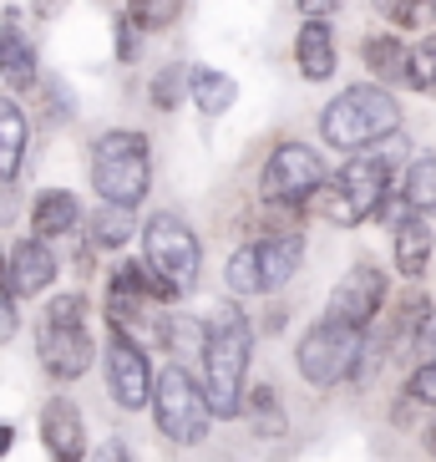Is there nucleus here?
Here are the masks:
<instances>
[{
	"label": "nucleus",
	"mask_w": 436,
	"mask_h": 462,
	"mask_svg": "<svg viewBox=\"0 0 436 462\" xmlns=\"http://www.w3.org/2000/svg\"><path fill=\"white\" fill-rule=\"evenodd\" d=\"M249 356H254V320H249L233 300L213 305L198 340V366H204V392L213 402L218 421L244 417V396H249Z\"/></svg>",
	"instance_id": "1"
},
{
	"label": "nucleus",
	"mask_w": 436,
	"mask_h": 462,
	"mask_svg": "<svg viewBox=\"0 0 436 462\" xmlns=\"http://www.w3.org/2000/svg\"><path fill=\"white\" fill-rule=\"evenodd\" d=\"M401 133V102L391 97V87L366 82V87H345L335 102H325L320 112V137L341 152H366L376 143Z\"/></svg>",
	"instance_id": "2"
},
{
	"label": "nucleus",
	"mask_w": 436,
	"mask_h": 462,
	"mask_svg": "<svg viewBox=\"0 0 436 462\" xmlns=\"http://www.w3.org/2000/svg\"><path fill=\"white\" fill-rule=\"evenodd\" d=\"M36 356L51 381H82L96 361L92 320H86V295L67 290V295L46 300L41 320H36Z\"/></svg>",
	"instance_id": "3"
},
{
	"label": "nucleus",
	"mask_w": 436,
	"mask_h": 462,
	"mask_svg": "<svg viewBox=\"0 0 436 462\" xmlns=\"http://www.w3.org/2000/svg\"><path fill=\"white\" fill-rule=\"evenodd\" d=\"M92 189L102 204L137 208L152 189V143L137 127H112L92 148Z\"/></svg>",
	"instance_id": "4"
},
{
	"label": "nucleus",
	"mask_w": 436,
	"mask_h": 462,
	"mask_svg": "<svg viewBox=\"0 0 436 462\" xmlns=\"http://www.w3.org/2000/svg\"><path fill=\"white\" fill-rule=\"evenodd\" d=\"M295 366L310 381L314 392H330L350 381L355 371L366 366V326H350L341 315H320L310 330L300 336V351H295Z\"/></svg>",
	"instance_id": "5"
},
{
	"label": "nucleus",
	"mask_w": 436,
	"mask_h": 462,
	"mask_svg": "<svg viewBox=\"0 0 436 462\" xmlns=\"http://www.w3.org/2000/svg\"><path fill=\"white\" fill-rule=\"evenodd\" d=\"M395 163L386 152H355L350 163H341V173L325 183V218L335 229H360L366 218H376L391 199Z\"/></svg>",
	"instance_id": "6"
},
{
	"label": "nucleus",
	"mask_w": 436,
	"mask_h": 462,
	"mask_svg": "<svg viewBox=\"0 0 436 462\" xmlns=\"http://www.w3.org/2000/svg\"><path fill=\"white\" fill-rule=\"evenodd\" d=\"M152 421L158 432L173 442V448H198L213 427V402H208L204 381L193 376L183 361H168L158 371V386H152Z\"/></svg>",
	"instance_id": "7"
},
{
	"label": "nucleus",
	"mask_w": 436,
	"mask_h": 462,
	"mask_svg": "<svg viewBox=\"0 0 436 462\" xmlns=\"http://www.w3.org/2000/svg\"><path fill=\"white\" fill-rule=\"evenodd\" d=\"M330 173L325 158L310 148V143H279L269 152V163L259 173V199L269 208H289V214H304V208L325 193Z\"/></svg>",
	"instance_id": "8"
},
{
	"label": "nucleus",
	"mask_w": 436,
	"mask_h": 462,
	"mask_svg": "<svg viewBox=\"0 0 436 462\" xmlns=\"http://www.w3.org/2000/svg\"><path fill=\"white\" fill-rule=\"evenodd\" d=\"M142 259L163 274L177 295H188L204 274V249H198V234L188 229V218L173 214V208H158V214L142 224Z\"/></svg>",
	"instance_id": "9"
},
{
	"label": "nucleus",
	"mask_w": 436,
	"mask_h": 462,
	"mask_svg": "<svg viewBox=\"0 0 436 462\" xmlns=\"http://www.w3.org/2000/svg\"><path fill=\"white\" fill-rule=\"evenodd\" d=\"M102 361H107V392H112V402H117V407H127V411L152 407L158 371H152L148 346H142V340H137V336H123V330H112Z\"/></svg>",
	"instance_id": "10"
},
{
	"label": "nucleus",
	"mask_w": 436,
	"mask_h": 462,
	"mask_svg": "<svg viewBox=\"0 0 436 462\" xmlns=\"http://www.w3.org/2000/svg\"><path fill=\"white\" fill-rule=\"evenodd\" d=\"M386 295H391V280H386L376 264H355V270L341 274V285L330 290V315H341L350 326H376Z\"/></svg>",
	"instance_id": "11"
},
{
	"label": "nucleus",
	"mask_w": 436,
	"mask_h": 462,
	"mask_svg": "<svg viewBox=\"0 0 436 462\" xmlns=\"http://www.w3.org/2000/svg\"><path fill=\"white\" fill-rule=\"evenodd\" d=\"M5 264H11V285H15V295H21V300L46 295V290L56 285V270H61L51 239H36V234L15 239V245L5 249Z\"/></svg>",
	"instance_id": "12"
},
{
	"label": "nucleus",
	"mask_w": 436,
	"mask_h": 462,
	"mask_svg": "<svg viewBox=\"0 0 436 462\" xmlns=\"http://www.w3.org/2000/svg\"><path fill=\"white\" fill-rule=\"evenodd\" d=\"M41 442L51 452V462H86V427L82 407L71 396H51L41 407Z\"/></svg>",
	"instance_id": "13"
},
{
	"label": "nucleus",
	"mask_w": 436,
	"mask_h": 462,
	"mask_svg": "<svg viewBox=\"0 0 436 462\" xmlns=\"http://www.w3.org/2000/svg\"><path fill=\"white\" fill-rule=\"evenodd\" d=\"M249 245H254V259H259V295L285 290L289 280L300 274V259H304L300 234H259V239H249Z\"/></svg>",
	"instance_id": "14"
},
{
	"label": "nucleus",
	"mask_w": 436,
	"mask_h": 462,
	"mask_svg": "<svg viewBox=\"0 0 436 462\" xmlns=\"http://www.w3.org/2000/svg\"><path fill=\"white\" fill-rule=\"evenodd\" d=\"M36 77H41L36 46H31V36L21 31L15 11H5V21H0V82L11 87V92H31Z\"/></svg>",
	"instance_id": "15"
},
{
	"label": "nucleus",
	"mask_w": 436,
	"mask_h": 462,
	"mask_svg": "<svg viewBox=\"0 0 436 462\" xmlns=\"http://www.w3.org/2000/svg\"><path fill=\"white\" fill-rule=\"evenodd\" d=\"M391 239H395V270L406 274V280H422V274H426V264H431V249H436L426 214L406 208V214H401V224L391 229Z\"/></svg>",
	"instance_id": "16"
},
{
	"label": "nucleus",
	"mask_w": 436,
	"mask_h": 462,
	"mask_svg": "<svg viewBox=\"0 0 436 462\" xmlns=\"http://www.w3.org/2000/svg\"><path fill=\"white\" fill-rule=\"evenodd\" d=\"M82 224V199L71 189H46L36 193V204H31V234L36 239H61V234H71Z\"/></svg>",
	"instance_id": "17"
},
{
	"label": "nucleus",
	"mask_w": 436,
	"mask_h": 462,
	"mask_svg": "<svg viewBox=\"0 0 436 462\" xmlns=\"http://www.w3.org/2000/svg\"><path fill=\"white\" fill-rule=\"evenodd\" d=\"M295 61H300V77H310V82L335 77V31H330V21H304L300 36H295Z\"/></svg>",
	"instance_id": "18"
},
{
	"label": "nucleus",
	"mask_w": 436,
	"mask_h": 462,
	"mask_svg": "<svg viewBox=\"0 0 436 462\" xmlns=\"http://www.w3.org/2000/svg\"><path fill=\"white\" fill-rule=\"evenodd\" d=\"M26 143H31L26 112L15 107V97H0V189L21 178V163H26Z\"/></svg>",
	"instance_id": "19"
},
{
	"label": "nucleus",
	"mask_w": 436,
	"mask_h": 462,
	"mask_svg": "<svg viewBox=\"0 0 436 462\" xmlns=\"http://www.w3.org/2000/svg\"><path fill=\"white\" fill-rule=\"evenodd\" d=\"M360 56H366L370 77H381V87H401L411 71V46L395 36V31H376V36H366V46H360Z\"/></svg>",
	"instance_id": "20"
},
{
	"label": "nucleus",
	"mask_w": 436,
	"mask_h": 462,
	"mask_svg": "<svg viewBox=\"0 0 436 462\" xmlns=\"http://www.w3.org/2000/svg\"><path fill=\"white\" fill-rule=\"evenodd\" d=\"M137 229V214L123 204H102L92 208V224H86V249H96V254H107V249H123L127 239H132Z\"/></svg>",
	"instance_id": "21"
},
{
	"label": "nucleus",
	"mask_w": 436,
	"mask_h": 462,
	"mask_svg": "<svg viewBox=\"0 0 436 462\" xmlns=\"http://www.w3.org/2000/svg\"><path fill=\"white\" fill-rule=\"evenodd\" d=\"M112 285L117 290H127V295H142V300H152V305H168V300H183L173 285H168L163 274L152 270L148 259H123L117 270H112Z\"/></svg>",
	"instance_id": "22"
},
{
	"label": "nucleus",
	"mask_w": 436,
	"mask_h": 462,
	"mask_svg": "<svg viewBox=\"0 0 436 462\" xmlns=\"http://www.w3.org/2000/svg\"><path fill=\"white\" fill-rule=\"evenodd\" d=\"M239 102V82L229 71H213V67H198L193 71V107L204 117H223V112Z\"/></svg>",
	"instance_id": "23"
},
{
	"label": "nucleus",
	"mask_w": 436,
	"mask_h": 462,
	"mask_svg": "<svg viewBox=\"0 0 436 462\" xmlns=\"http://www.w3.org/2000/svg\"><path fill=\"white\" fill-rule=\"evenodd\" d=\"M401 199H406V208H416V214H426V218L436 214V152H416V158H411Z\"/></svg>",
	"instance_id": "24"
},
{
	"label": "nucleus",
	"mask_w": 436,
	"mask_h": 462,
	"mask_svg": "<svg viewBox=\"0 0 436 462\" xmlns=\"http://www.w3.org/2000/svg\"><path fill=\"white\" fill-rule=\"evenodd\" d=\"M244 417L254 421V432L259 437H279L289 427V417H285V407H279V392L274 386H249V396H244Z\"/></svg>",
	"instance_id": "25"
},
{
	"label": "nucleus",
	"mask_w": 436,
	"mask_h": 462,
	"mask_svg": "<svg viewBox=\"0 0 436 462\" xmlns=\"http://www.w3.org/2000/svg\"><path fill=\"white\" fill-rule=\"evenodd\" d=\"M406 392L422 402V407H436V326L426 330V340L416 346V361H411V381Z\"/></svg>",
	"instance_id": "26"
},
{
	"label": "nucleus",
	"mask_w": 436,
	"mask_h": 462,
	"mask_svg": "<svg viewBox=\"0 0 436 462\" xmlns=\"http://www.w3.org/2000/svg\"><path fill=\"white\" fill-rule=\"evenodd\" d=\"M370 5H376L395 31H422L436 15V0H370Z\"/></svg>",
	"instance_id": "27"
},
{
	"label": "nucleus",
	"mask_w": 436,
	"mask_h": 462,
	"mask_svg": "<svg viewBox=\"0 0 436 462\" xmlns=\"http://www.w3.org/2000/svg\"><path fill=\"white\" fill-rule=\"evenodd\" d=\"M183 97H193V71L188 67H163L152 77V107L158 112H173Z\"/></svg>",
	"instance_id": "28"
},
{
	"label": "nucleus",
	"mask_w": 436,
	"mask_h": 462,
	"mask_svg": "<svg viewBox=\"0 0 436 462\" xmlns=\"http://www.w3.org/2000/svg\"><path fill=\"white\" fill-rule=\"evenodd\" d=\"M127 15L142 31H168L183 15V0H127Z\"/></svg>",
	"instance_id": "29"
},
{
	"label": "nucleus",
	"mask_w": 436,
	"mask_h": 462,
	"mask_svg": "<svg viewBox=\"0 0 436 462\" xmlns=\"http://www.w3.org/2000/svg\"><path fill=\"white\" fill-rule=\"evenodd\" d=\"M406 87H416V92H431V97H436V36H426L422 46H411Z\"/></svg>",
	"instance_id": "30"
},
{
	"label": "nucleus",
	"mask_w": 436,
	"mask_h": 462,
	"mask_svg": "<svg viewBox=\"0 0 436 462\" xmlns=\"http://www.w3.org/2000/svg\"><path fill=\"white\" fill-rule=\"evenodd\" d=\"M15 285H11V264H5V254H0V346L5 340H15V330H21V310H15Z\"/></svg>",
	"instance_id": "31"
},
{
	"label": "nucleus",
	"mask_w": 436,
	"mask_h": 462,
	"mask_svg": "<svg viewBox=\"0 0 436 462\" xmlns=\"http://www.w3.org/2000/svg\"><path fill=\"white\" fill-rule=\"evenodd\" d=\"M137 31H142V26H137V21H132V15H117V61H123V67H132V61H137V51H142V46H137Z\"/></svg>",
	"instance_id": "32"
},
{
	"label": "nucleus",
	"mask_w": 436,
	"mask_h": 462,
	"mask_svg": "<svg viewBox=\"0 0 436 462\" xmlns=\"http://www.w3.org/2000/svg\"><path fill=\"white\" fill-rule=\"evenodd\" d=\"M295 5H300L304 21H330V15L345 5V0H295Z\"/></svg>",
	"instance_id": "33"
},
{
	"label": "nucleus",
	"mask_w": 436,
	"mask_h": 462,
	"mask_svg": "<svg viewBox=\"0 0 436 462\" xmlns=\"http://www.w3.org/2000/svg\"><path fill=\"white\" fill-rule=\"evenodd\" d=\"M96 462H132V457H127V448H123V442H107V448L96 452Z\"/></svg>",
	"instance_id": "34"
},
{
	"label": "nucleus",
	"mask_w": 436,
	"mask_h": 462,
	"mask_svg": "<svg viewBox=\"0 0 436 462\" xmlns=\"http://www.w3.org/2000/svg\"><path fill=\"white\" fill-rule=\"evenodd\" d=\"M11 448H15V427H11V421H0V457H5Z\"/></svg>",
	"instance_id": "35"
}]
</instances>
